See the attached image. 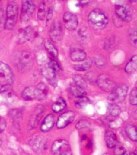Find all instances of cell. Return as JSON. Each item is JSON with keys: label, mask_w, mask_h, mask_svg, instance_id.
Returning a JSON list of instances; mask_svg holds the SVG:
<instances>
[{"label": "cell", "mask_w": 137, "mask_h": 155, "mask_svg": "<svg viewBox=\"0 0 137 155\" xmlns=\"http://www.w3.org/2000/svg\"><path fill=\"white\" fill-rule=\"evenodd\" d=\"M22 97L25 100H33L37 98V93L36 86H30L24 89L22 93Z\"/></svg>", "instance_id": "15"}, {"label": "cell", "mask_w": 137, "mask_h": 155, "mask_svg": "<svg viewBox=\"0 0 137 155\" xmlns=\"http://www.w3.org/2000/svg\"><path fill=\"white\" fill-rule=\"evenodd\" d=\"M128 91V87L125 84H120L115 87V88L111 91L108 99L113 103L122 102L125 100Z\"/></svg>", "instance_id": "4"}, {"label": "cell", "mask_w": 137, "mask_h": 155, "mask_svg": "<svg viewBox=\"0 0 137 155\" xmlns=\"http://www.w3.org/2000/svg\"><path fill=\"white\" fill-rule=\"evenodd\" d=\"M53 155H72L70 145L64 139L57 140L53 143L52 146Z\"/></svg>", "instance_id": "3"}, {"label": "cell", "mask_w": 137, "mask_h": 155, "mask_svg": "<svg viewBox=\"0 0 137 155\" xmlns=\"http://www.w3.org/2000/svg\"><path fill=\"white\" fill-rule=\"evenodd\" d=\"M14 80L13 72L5 63L0 61V83L3 85H11Z\"/></svg>", "instance_id": "5"}, {"label": "cell", "mask_w": 137, "mask_h": 155, "mask_svg": "<svg viewBox=\"0 0 137 155\" xmlns=\"http://www.w3.org/2000/svg\"><path fill=\"white\" fill-rule=\"evenodd\" d=\"M89 25L95 31L104 29L109 22L106 14L100 9H94L89 14L88 18Z\"/></svg>", "instance_id": "1"}, {"label": "cell", "mask_w": 137, "mask_h": 155, "mask_svg": "<svg viewBox=\"0 0 137 155\" xmlns=\"http://www.w3.org/2000/svg\"><path fill=\"white\" fill-rule=\"evenodd\" d=\"M37 91V100H43L45 99L48 94V88L45 84L40 83L36 85Z\"/></svg>", "instance_id": "19"}, {"label": "cell", "mask_w": 137, "mask_h": 155, "mask_svg": "<svg viewBox=\"0 0 137 155\" xmlns=\"http://www.w3.org/2000/svg\"><path fill=\"white\" fill-rule=\"evenodd\" d=\"M5 19L4 11L2 8H0V31L5 27Z\"/></svg>", "instance_id": "34"}, {"label": "cell", "mask_w": 137, "mask_h": 155, "mask_svg": "<svg viewBox=\"0 0 137 155\" xmlns=\"http://www.w3.org/2000/svg\"><path fill=\"white\" fill-rule=\"evenodd\" d=\"M91 67V61L90 60H86L85 62L81 64L75 65L74 69L78 71H85L88 70Z\"/></svg>", "instance_id": "27"}, {"label": "cell", "mask_w": 137, "mask_h": 155, "mask_svg": "<svg viewBox=\"0 0 137 155\" xmlns=\"http://www.w3.org/2000/svg\"><path fill=\"white\" fill-rule=\"evenodd\" d=\"M131 155H135V154L133 153H131Z\"/></svg>", "instance_id": "40"}, {"label": "cell", "mask_w": 137, "mask_h": 155, "mask_svg": "<svg viewBox=\"0 0 137 155\" xmlns=\"http://www.w3.org/2000/svg\"><path fill=\"white\" fill-rule=\"evenodd\" d=\"M50 36L51 40L55 43H59L61 41L63 31L61 22L56 21L52 23L50 31Z\"/></svg>", "instance_id": "8"}, {"label": "cell", "mask_w": 137, "mask_h": 155, "mask_svg": "<svg viewBox=\"0 0 137 155\" xmlns=\"http://www.w3.org/2000/svg\"><path fill=\"white\" fill-rule=\"evenodd\" d=\"M63 21L65 27L69 31H74L78 26V18L75 14L66 12L63 14Z\"/></svg>", "instance_id": "9"}, {"label": "cell", "mask_w": 137, "mask_h": 155, "mask_svg": "<svg viewBox=\"0 0 137 155\" xmlns=\"http://www.w3.org/2000/svg\"><path fill=\"white\" fill-rule=\"evenodd\" d=\"M66 106V101L62 98H59L52 106V109L53 112L58 113L63 110Z\"/></svg>", "instance_id": "18"}, {"label": "cell", "mask_w": 137, "mask_h": 155, "mask_svg": "<svg viewBox=\"0 0 137 155\" xmlns=\"http://www.w3.org/2000/svg\"><path fill=\"white\" fill-rule=\"evenodd\" d=\"M55 124V116L52 114H48L45 118L44 119L41 125V130L44 133L48 132L50 130Z\"/></svg>", "instance_id": "12"}, {"label": "cell", "mask_w": 137, "mask_h": 155, "mask_svg": "<svg viewBox=\"0 0 137 155\" xmlns=\"http://www.w3.org/2000/svg\"><path fill=\"white\" fill-rule=\"evenodd\" d=\"M36 5L32 1H23L22 2V7L21 11V23H25L30 20L35 12Z\"/></svg>", "instance_id": "6"}, {"label": "cell", "mask_w": 137, "mask_h": 155, "mask_svg": "<svg viewBox=\"0 0 137 155\" xmlns=\"http://www.w3.org/2000/svg\"><path fill=\"white\" fill-rule=\"evenodd\" d=\"M47 66L55 72H57L60 69V65H59V64L56 61L52 59H50V61H49Z\"/></svg>", "instance_id": "31"}, {"label": "cell", "mask_w": 137, "mask_h": 155, "mask_svg": "<svg viewBox=\"0 0 137 155\" xmlns=\"http://www.w3.org/2000/svg\"><path fill=\"white\" fill-rule=\"evenodd\" d=\"M73 82H74V84H73L77 85L78 86H80L84 89L86 87V81L84 78H83L82 76L75 75V76H73Z\"/></svg>", "instance_id": "29"}, {"label": "cell", "mask_w": 137, "mask_h": 155, "mask_svg": "<svg viewBox=\"0 0 137 155\" xmlns=\"http://www.w3.org/2000/svg\"><path fill=\"white\" fill-rule=\"evenodd\" d=\"M103 155H110V154H104Z\"/></svg>", "instance_id": "41"}, {"label": "cell", "mask_w": 137, "mask_h": 155, "mask_svg": "<svg viewBox=\"0 0 137 155\" xmlns=\"http://www.w3.org/2000/svg\"><path fill=\"white\" fill-rule=\"evenodd\" d=\"M105 142L106 145L109 148L116 147L118 143V140L115 133L111 130H107L105 133Z\"/></svg>", "instance_id": "16"}, {"label": "cell", "mask_w": 137, "mask_h": 155, "mask_svg": "<svg viewBox=\"0 0 137 155\" xmlns=\"http://www.w3.org/2000/svg\"><path fill=\"white\" fill-rule=\"evenodd\" d=\"M129 40L135 47L136 46V31L135 29L132 30L129 33Z\"/></svg>", "instance_id": "33"}, {"label": "cell", "mask_w": 137, "mask_h": 155, "mask_svg": "<svg viewBox=\"0 0 137 155\" xmlns=\"http://www.w3.org/2000/svg\"><path fill=\"white\" fill-rule=\"evenodd\" d=\"M97 83L100 88L106 92L111 91L115 88V84L110 77L106 74L100 75L97 78Z\"/></svg>", "instance_id": "7"}, {"label": "cell", "mask_w": 137, "mask_h": 155, "mask_svg": "<svg viewBox=\"0 0 137 155\" xmlns=\"http://www.w3.org/2000/svg\"><path fill=\"white\" fill-rule=\"evenodd\" d=\"M122 155H128V153H127L126 151H124V153L122 154Z\"/></svg>", "instance_id": "38"}, {"label": "cell", "mask_w": 137, "mask_h": 155, "mask_svg": "<svg viewBox=\"0 0 137 155\" xmlns=\"http://www.w3.org/2000/svg\"><path fill=\"white\" fill-rule=\"evenodd\" d=\"M89 3V2H85L84 3H86H86ZM81 3H84V2H81Z\"/></svg>", "instance_id": "39"}, {"label": "cell", "mask_w": 137, "mask_h": 155, "mask_svg": "<svg viewBox=\"0 0 137 155\" xmlns=\"http://www.w3.org/2000/svg\"><path fill=\"white\" fill-rule=\"evenodd\" d=\"M45 47L46 51L52 57L57 58L58 56V51L50 40H46L45 43Z\"/></svg>", "instance_id": "22"}, {"label": "cell", "mask_w": 137, "mask_h": 155, "mask_svg": "<svg viewBox=\"0 0 137 155\" xmlns=\"http://www.w3.org/2000/svg\"><path fill=\"white\" fill-rule=\"evenodd\" d=\"M6 126L7 122L5 120L0 116V133H2L3 131H4L5 129L6 128Z\"/></svg>", "instance_id": "35"}, {"label": "cell", "mask_w": 137, "mask_h": 155, "mask_svg": "<svg viewBox=\"0 0 137 155\" xmlns=\"http://www.w3.org/2000/svg\"><path fill=\"white\" fill-rule=\"evenodd\" d=\"M115 13L121 20L125 22H129L132 18L131 13L128 8L122 5H116L115 6Z\"/></svg>", "instance_id": "11"}, {"label": "cell", "mask_w": 137, "mask_h": 155, "mask_svg": "<svg viewBox=\"0 0 137 155\" xmlns=\"http://www.w3.org/2000/svg\"><path fill=\"white\" fill-rule=\"evenodd\" d=\"M52 8H49L48 11V13H47V16H46V18H47V21L48 22L52 19Z\"/></svg>", "instance_id": "37"}, {"label": "cell", "mask_w": 137, "mask_h": 155, "mask_svg": "<svg viewBox=\"0 0 137 155\" xmlns=\"http://www.w3.org/2000/svg\"><path fill=\"white\" fill-rule=\"evenodd\" d=\"M107 110L110 114L114 117L119 116L121 113L120 107L115 104H110L107 107Z\"/></svg>", "instance_id": "24"}, {"label": "cell", "mask_w": 137, "mask_h": 155, "mask_svg": "<svg viewBox=\"0 0 137 155\" xmlns=\"http://www.w3.org/2000/svg\"><path fill=\"white\" fill-rule=\"evenodd\" d=\"M44 111V107L42 105H40L36 107V110H34L33 113L32 114L31 118L30 120V124H29V125L31 129L35 127L37 125L38 122H40V118H41V116L43 115Z\"/></svg>", "instance_id": "13"}, {"label": "cell", "mask_w": 137, "mask_h": 155, "mask_svg": "<svg viewBox=\"0 0 137 155\" xmlns=\"http://www.w3.org/2000/svg\"><path fill=\"white\" fill-rule=\"evenodd\" d=\"M32 35V28L30 27H28L24 29L23 32L21 33V36H20V40L24 42L26 40H29V39L31 38Z\"/></svg>", "instance_id": "30"}, {"label": "cell", "mask_w": 137, "mask_h": 155, "mask_svg": "<svg viewBox=\"0 0 137 155\" xmlns=\"http://www.w3.org/2000/svg\"><path fill=\"white\" fill-rule=\"evenodd\" d=\"M137 67V58L136 56H133L131 58L128 64L125 67V71L127 73H132L136 71Z\"/></svg>", "instance_id": "23"}, {"label": "cell", "mask_w": 137, "mask_h": 155, "mask_svg": "<svg viewBox=\"0 0 137 155\" xmlns=\"http://www.w3.org/2000/svg\"><path fill=\"white\" fill-rule=\"evenodd\" d=\"M70 58L74 61H83L86 59V53L81 48H74L70 52Z\"/></svg>", "instance_id": "17"}, {"label": "cell", "mask_w": 137, "mask_h": 155, "mask_svg": "<svg viewBox=\"0 0 137 155\" xmlns=\"http://www.w3.org/2000/svg\"><path fill=\"white\" fill-rule=\"evenodd\" d=\"M43 74L46 78V79L48 81L52 86L56 87L57 84V79L56 76V72L50 69L47 65L44 67L43 69Z\"/></svg>", "instance_id": "14"}, {"label": "cell", "mask_w": 137, "mask_h": 155, "mask_svg": "<svg viewBox=\"0 0 137 155\" xmlns=\"http://www.w3.org/2000/svg\"><path fill=\"white\" fill-rule=\"evenodd\" d=\"M136 93H137L136 88H134L131 92L130 97H129V101H130V104L131 105H136V104H137Z\"/></svg>", "instance_id": "32"}, {"label": "cell", "mask_w": 137, "mask_h": 155, "mask_svg": "<svg viewBox=\"0 0 137 155\" xmlns=\"http://www.w3.org/2000/svg\"><path fill=\"white\" fill-rule=\"evenodd\" d=\"M86 124V122H85V121H81V122H79L77 124L76 127L77 129H82V128L86 127L87 125V124Z\"/></svg>", "instance_id": "36"}, {"label": "cell", "mask_w": 137, "mask_h": 155, "mask_svg": "<svg viewBox=\"0 0 137 155\" xmlns=\"http://www.w3.org/2000/svg\"><path fill=\"white\" fill-rule=\"evenodd\" d=\"M18 16V5L15 2H8L7 11L6 19L4 28L6 30H12L15 27Z\"/></svg>", "instance_id": "2"}, {"label": "cell", "mask_w": 137, "mask_h": 155, "mask_svg": "<svg viewBox=\"0 0 137 155\" xmlns=\"http://www.w3.org/2000/svg\"><path fill=\"white\" fill-rule=\"evenodd\" d=\"M46 16V7L45 2H41L40 4V7L38 9L37 18L40 20H43Z\"/></svg>", "instance_id": "28"}, {"label": "cell", "mask_w": 137, "mask_h": 155, "mask_svg": "<svg viewBox=\"0 0 137 155\" xmlns=\"http://www.w3.org/2000/svg\"><path fill=\"white\" fill-rule=\"evenodd\" d=\"M90 103L89 99L86 98L85 96L81 97V98H78V99L75 101V105L79 109H83L85 107L87 106V105Z\"/></svg>", "instance_id": "26"}, {"label": "cell", "mask_w": 137, "mask_h": 155, "mask_svg": "<svg viewBox=\"0 0 137 155\" xmlns=\"http://www.w3.org/2000/svg\"><path fill=\"white\" fill-rule=\"evenodd\" d=\"M31 145L36 150H43L44 146L46 145V143L43 140V139H41V138H38L32 140Z\"/></svg>", "instance_id": "25"}, {"label": "cell", "mask_w": 137, "mask_h": 155, "mask_svg": "<svg viewBox=\"0 0 137 155\" xmlns=\"http://www.w3.org/2000/svg\"><path fill=\"white\" fill-rule=\"evenodd\" d=\"M70 92L71 93L77 98H81V97L84 96L86 94V91L84 88L82 87L78 86L75 84H72L70 86Z\"/></svg>", "instance_id": "20"}, {"label": "cell", "mask_w": 137, "mask_h": 155, "mask_svg": "<svg viewBox=\"0 0 137 155\" xmlns=\"http://www.w3.org/2000/svg\"><path fill=\"white\" fill-rule=\"evenodd\" d=\"M75 117V114L73 111H68L62 114L58 118L56 126L58 129H63L66 127L74 120Z\"/></svg>", "instance_id": "10"}, {"label": "cell", "mask_w": 137, "mask_h": 155, "mask_svg": "<svg viewBox=\"0 0 137 155\" xmlns=\"http://www.w3.org/2000/svg\"><path fill=\"white\" fill-rule=\"evenodd\" d=\"M125 132L129 138L132 141H136V128L133 125H128L125 128Z\"/></svg>", "instance_id": "21"}]
</instances>
